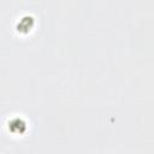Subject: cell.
<instances>
[{
  "mask_svg": "<svg viewBox=\"0 0 154 154\" xmlns=\"http://www.w3.org/2000/svg\"><path fill=\"white\" fill-rule=\"evenodd\" d=\"M10 130L12 131V132H16V134H23L24 132V130H25V124L22 122V120H14L10 126Z\"/></svg>",
  "mask_w": 154,
  "mask_h": 154,
  "instance_id": "7a4b0ae2",
  "label": "cell"
},
{
  "mask_svg": "<svg viewBox=\"0 0 154 154\" xmlns=\"http://www.w3.org/2000/svg\"><path fill=\"white\" fill-rule=\"evenodd\" d=\"M32 24H34V19L31 17H24L19 20L17 28L19 31H28L32 28Z\"/></svg>",
  "mask_w": 154,
  "mask_h": 154,
  "instance_id": "6da1fadb",
  "label": "cell"
}]
</instances>
